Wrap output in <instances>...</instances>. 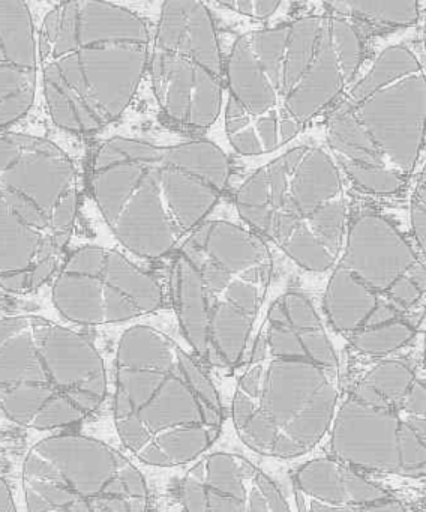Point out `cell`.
<instances>
[{"label":"cell","instance_id":"6da1fadb","mask_svg":"<svg viewBox=\"0 0 426 512\" xmlns=\"http://www.w3.org/2000/svg\"><path fill=\"white\" fill-rule=\"evenodd\" d=\"M243 367L231 419L251 451L290 460L326 439L342 392L339 358L308 298L273 302Z\"/></svg>","mask_w":426,"mask_h":512},{"label":"cell","instance_id":"7a4b0ae2","mask_svg":"<svg viewBox=\"0 0 426 512\" xmlns=\"http://www.w3.org/2000/svg\"><path fill=\"white\" fill-rule=\"evenodd\" d=\"M150 44L149 22L125 5H51L38 25V79L51 122L87 136L117 121L146 76Z\"/></svg>","mask_w":426,"mask_h":512},{"label":"cell","instance_id":"3957f363","mask_svg":"<svg viewBox=\"0 0 426 512\" xmlns=\"http://www.w3.org/2000/svg\"><path fill=\"white\" fill-rule=\"evenodd\" d=\"M113 419L147 466L194 463L221 436L225 409L200 362L149 325L123 331L114 353Z\"/></svg>","mask_w":426,"mask_h":512},{"label":"cell","instance_id":"277c9868","mask_svg":"<svg viewBox=\"0 0 426 512\" xmlns=\"http://www.w3.org/2000/svg\"><path fill=\"white\" fill-rule=\"evenodd\" d=\"M89 190L114 238L147 260L170 254L206 221L221 194L180 166L174 143L123 136L96 149Z\"/></svg>","mask_w":426,"mask_h":512},{"label":"cell","instance_id":"5b68a950","mask_svg":"<svg viewBox=\"0 0 426 512\" xmlns=\"http://www.w3.org/2000/svg\"><path fill=\"white\" fill-rule=\"evenodd\" d=\"M80 211L68 152L33 134L0 133V289L29 295L68 254Z\"/></svg>","mask_w":426,"mask_h":512},{"label":"cell","instance_id":"8992f818","mask_svg":"<svg viewBox=\"0 0 426 512\" xmlns=\"http://www.w3.org/2000/svg\"><path fill=\"white\" fill-rule=\"evenodd\" d=\"M107 368L86 335L32 314L0 317V409L21 427L66 430L105 401Z\"/></svg>","mask_w":426,"mask_h":512},{"label":"cell","instance_id":"52a82bcc","mask_svg":"<svg viewBox=\"0 0 426 512\" xmlns=\"http://www.w3.org/2000/svg\"><path fill=\"white\" fill-rule=\"evenodd\" d=\"M425 379L411 359H375L341 392L327 457L363 473L420 479L426 470Z\"/></svg>","mask_w":426,"mask_h":512},{"label":"cell","instance_id":"ba28073f","mask_svg":"<svg viewBox=\"0 0 426 512\" xmlns=\"http://www.w3.org/2000/svg\"><path fill=\"white\" fill-rule=\"evenodd\" d=\"M27 512H149L138 467L96 437L50 434L27 452L21 469Z\"/></svg>","mask_w":426,"mask_h":512},{"label":"cell","instance_id":"9c48e42d","mask_svg":"<svg viewBox=\"0 0 426 512\" xmlns=\"http://www.w3.org/2000/svg\"><path fill=\"white\" fill-rule=\"evenodd\" d=\"M51 302L77 326L129 322L162 307L164 292L149 272L120 251L81 245L66 254L51 278Z\"/></svg>","mask_w":426,"mask_h":512},{"label":"cell","instance_id":"30bf717a","mask_svg":"<svg viewBox=\"0 0 426 512\" xmlns=\"http://www.w3.org/2000/svg\"><path fill=\"white\" fill-rule=\"evenodd\" d=\"M179 500L183 512H293L281 487L236 452L198 458L180 481Z\"/></svg>","mask_w":426,"mask_h":512},{"label":"cell","instance_id":"8fae6325","mask_svg":"<svg viewBox=\"0 0 426 512\" xmlns=\"http://www.w3.org/2000/svg\"><path fill=\"white\" fill-rule=\"evenodd\" d=\"M425 74L417 73L372 92L353 110L359 124L395 172H410L422 152L425 137Z\"/></svg>","mask_w":426,"mask_h":512},{"label":"cell","instance_id":"7c38bea8","mask_svg":"<svg viewBox=\"0 0 426 512\" xmlns=\"http://www.w3.org/2000/svg\"><path fill=\"white\" fill-rule=\"evenodd\" d=\"M293 485L299 512H411L392 491L327 455L302 464Z\"/></svg>","mask_w":426,"mask_h":512},{"label":"cell","instance_id":"4fadbf2b","mask_svg":"<svg viewBox=\"0 0 426 512\" xmlns=\"http://www.w3.org/2000/svg\"><path fill=\"white\" fill-rule=\"evenodd\" d=\"M38 86V25L32 8L0 0V133L32 110Z\"/></svg>","mask_w":426,"mask_h":512},{"label":"cell","instance_id":"5bb4252c","mask_svg":"<svg viewBox=\"0 0 426 512\" xmlns=\"http://www.w3.org/2000/svg\"><path fill=\"white\" fill-rule=\"evenodd\" d=\"M341 253L336 266L380 296L420 260L404 235L377 214L360 215L350 224Z\"/></svg>","mask_w":426,"mask_h":512},{"label":"cell","instance_id":"9a60e30c","mask_svg":"<svg viewBox=\"0 0 426 512\" xmlns=\"http://www.w3.org/2000/svg\"><path fill=\"white\" fill-rule=\"evenodd\" d=\"M234 280L269 287L272 257L255 233L224 220L204 221L182 244Z\"/></svg>","mask_w":426,"mask_h":512},{"label":"cell","instance_id":"2e32d148","mask_svg":"<svg viewBox=\"0 0 426 512\" xmlns=\"http://www.w3.org/2000/svg\"><path fill=\"white\" fill-rule=\"evenodd\" d=\"M150 47L179 53L215 76L224 77V61L215 22L209 7L203 2H164L152 32Z\"/></svg>","mask_w":426,"mask_h":512},{"label":"cell","instance_id":"e0dca14e","mask_svg":"<svg viewBox=\"0 0 426 512\" xmlns=\"http://www.w3.org/2000/svg\"><path fill=\"white\" fill-rule=\"evenodd\" d=\"M284 160L288 179L281 212L305 220L320 206L341 199V175L326 151L312 146H297L284 154Z\"/></svg>","mask_w":426,"mask_h":512},{"label":"cell","instance_id":"ac0fdd59","mask_svg":"<svg viewBox=\"0 0 426 512\" xmlns=\"http://www.w3.org/2000/svg\"><path fill=\"white\" fill-rule=\"evenodd\" d=\"M347 86L330 44L327 17L317 52L299 82L282 100V110L300 125L311 121L333 103Z\"/></svg>","mask_w":426,"mask_h":512},{"label":"cell","instance_id":"d6986e66","mask_svg":"<svg viewBox=\"0 0 426 512\" xmlns=\"http://www.w3.org/2000/svg\"><path fill=\"white\" fill-rule=\"evenodd\" d=\"M228 97L236 101L251 116H263L281 110V98L261 71L252 53L249 35H242L233 44L224 62Z\"/></svg>","mask_w":426,"mask_h":512},{"label":"cell","instance_id":"ffe728a7","mask_svg":"<svg viewBox=\"0 0 426 512\" xmlns=\"http://www.w3.org/2000/svg\"><path fill=\"white\" fill-rule=\"evenodd\" d=\"M383 296L372 292L362 281L336 266L324 293V311L330 326L350 338L365 328Z\"/></svg>","mask_w":426,"mask_h":512},{"label":"cell","instance_id":"44dd1931","mask_svg":"<svg viewBox=\"0 0 426 512\" xmlns=\"http://www.w3.org/2000/svg\"><path fill=\"white\" fill-rule=\"evenodd\" d=\"M171 298L179 320L180 331L192 352L201 359L206 344L207 296L194 266L177 254L171 271Z\"/></svg>","mask_w":426,"mask_h":512},{"label":"cell","instance_id":"7402d4cb","mask_svg":"<svg viewBox=\"0 0 426 512\" xmlns=\"http://www.w3.org/2000/svg\"><path fill=\"white\" fill-rule=\"evenodd\" d=\"M327 140L338 161L342 163L387 167L380 152L354 116L353 110L345 104L330 116L327 122Z\"/></svg>","mask_w":426,"mask_h":512},{"label":"cell","instance_id":"603a6c76","mask_svg":"<svg viewBox=\"0 0 426 512\" xmlns=\"http://www.w3.org/2000/svg\"><path fill=\"white\" fill-rule=\"evenodd\" d=\"M324 17L306 16L288 23L287 44H285L284 62L281 73V106L282 100L290 94L291 89L299 82L302 74L314 59L323 34Z\"/></svg>","mask_w":426,"mask_h":512},{"label":"cell","instance_id":"cb8c5ba5","mask_svg":"<svg viewBox=\"0 0 426 512\" xmlns=\"http://www.w3.org/2000/svg\"><path fill=\"white\" fill-rule=\"evenodd\" d=\"M417 73H422V64L410 47L404 44L387 47L377 56L365 76L353 86L345 104L359 103L372 92Z\"/></svg>","mask_w":426,"mask_h":512},{"label":"cell","instance_id":"d4e9b609","mask_svg":"<svg viewBox=\"0 0 426 512\" xmlns=\"http://www.w3.org/2000/svg\"><path fill=\"white\" fill-rule=\"evenodd\" d=\"M326 7L345 19L356 17L372 25L407 28L419 20L422 5L419 2H335Z\"/></svg>","mask_w":426,"mask_h":512},{"label":"cell","instance_id":"484cf974","mask_svg":"<svg viewBox=\"0 0 426 512\" xmlns=\"http://www.w3.org/2000/svg\"><path fill=\"white\" fill-rule=\"evenodd\" d=\"M416 332V325L405 317L387 325L357 332L348 340L354 352L359 355L383 359L395 356L396 352L407 347L416 337Z\"/></svg>","mask_w":426,"mask_h":512},{"label":"cell","instance_id":"4316f807","mask_svg":"<svg viewBox=\"0 0 426 512\" xmlns=\"http://www.w3.org/2000/svg\"><path fill=\"white\" fill-rule=\"evenodd\" d=\"M236 208L242 220L266 236L272 221V200L264 166L252 173L236 193Z\"/></svg>","mask_w":426,"mask_h":512},{"label":"cell","instance_id":"83f0119b","mask_svg":"<svg viewBox=\"0 0 426 512\" xmlns=\"http://www.w3.org/2000/svg\"><path fill=\"white\" fill-rule=\"evenodd\" d=\"M278 245L296 265L309 272H326L338 262L303 220Z\"/></svg>","mask_w":426,"mask_h":512},{"label":"cell","instance_id":"f1b7e54d","mask_svg":"<svg viewBox=\"0 0 426 512\" xmlns=\"http://www.w3.org/2000/svg\"><path fill=\"white\" fill-rule=\"evenodd\" d=\"M249 35L252 53L266 74L276 92L281 91L282 62H284L285 44H287L288 25L278 28L261 29ZM281 98V95H279Z\"/></svg>","mask_w":426,"mask_h":512},{"label":"cell","instance_id":"f546056e","mask_svg":"<svg viewBox=\"0 0 426 512\" xmlns=\"http://www.w3.org/2000/svg\"><path fill=\"white\" fill-rule=\"evenodd\" d=\"M303 221L314 233L315 238L338 260L348 229L347 208L342 199L332 200V202L320 206Z\"/></svg>","mask_w":426,"mask_h":512},{"label":"cell","instance_id":"4dcf8cb0","mask_svg":"<svg viewBox=\"0 0 426 512\" xmlns=\"http://www.w3.org/2000/svg\"><path fill=\"white\" fill-rule=\"evenodd\" d=\"M327 29L333 53L341 68L342 77L348 85L353 82L362 64V41L356 29L345 17H327Z\"/></svg>","mask_w":426,"mask_h":512},{"label":"cell","instance_id":"1f68e13d","mask_svg":"<svg viewBox=\"0 0 426 512\" xmlns=\"http://www.w3.org/2000/svg\"><path fill=\"white\" fill-rule=\"evenodd\" d=\"M342 169L350 176L351 181L360 188L374 194L398 193L404 185V175L387 169V167L356 166V164L342 163Z\"/></svg>","mask_w":426,"mask_h":512},{"label":"cell","instance_id":"d6a6232c","mask_svg":"<svg viewBox=\"0 0 426 512\" xmlns=\"http://www.w3.org/2000/svg\"><path fill=\"white\" fill-rule=\"evenodd\" d=\"M425 286V265L422 260H419L392 284L383 298L405 313L417 302L422 301L423 295H425Z\"/></svg>","mask_w":426,"mask_h":512},{"label":"cell","instance_id":"836d02e7","mask_svg":"<svg viewBox=\"0 0 426 512\" xmlns=\"http://www.w3.org/2000/svg\"><path fill=\"white\" fill-rule=\"evenodd\" d=\"M210 7L225 8L234 11L240 16L251 17V19L263 20L273 16L281 8V2H269V0H237V2H216L209 4Z\"/></svg>","mask_w":426,"mask_h":512},{"label":"cell","instance_id":"e575fe53","mask_svg":"<svg viewBox=\"0 0 426 512\" xmlns=\"http://www.w3.org/2000/svg\"><path fill=\"white\" fill-rule=\"evenodd\" d=\"M410 221L411 227H413L414 241L419 245L420 251L425 254V178L420 179L416 190H414V196L411 199Z\"/></svg>","mask_w":426,"mask_h":512},{"label":"cell","instance_id":"d590c367","mask_svg":"<svg viewBox=\"0 0 426 512\" xmlns=\"http://www.w3.org/2000/svg\"><path fill=\"white\" fill-rule=\"evenodd\" d=\"M0 512H18L11 488L2 478H0Z\"/></svg>","mask_w":426,"mask_h":512}]
</instances>
